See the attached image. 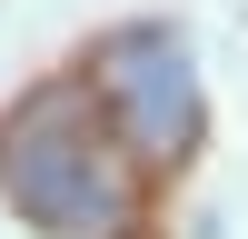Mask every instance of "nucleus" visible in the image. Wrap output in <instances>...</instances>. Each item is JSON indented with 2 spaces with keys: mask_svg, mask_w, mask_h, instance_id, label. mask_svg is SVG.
<instances>
[{
  "mask_svg": "<svg viewBox=\"0 0 248 239\" xmlns=\"http://www.w3.org/2000/svg\"><path fill=\"white\" fill-rule=\"evenodd\" d=\"M0 189L30 229L50 239H99L129 209V170H119V130H99V90H30L0 120Z\"/></svg>",
  "mask_w": 248,
  "mask_h": 239,
  "instance_id": "nucleus-1",
  "label": "nucleus"
},
{
  "mask_svg": "<svg viewBox=\"0 0 248 239\" xmlns=\"http://www.w3.org/2000/svg\"><path fill=\"white\" fill-rule=\"evenodd\" d=\"M99 120L119 130V150L139 159V170H179V159L199 150V120H209V100H199V60L179 30H109L99 40Z\"/></svg>",
  "mask_w": 248,
  "mask_h": 239,
  "instance_id": "nucleus-2",
  "label": "nucleus"
}]
</instances>
